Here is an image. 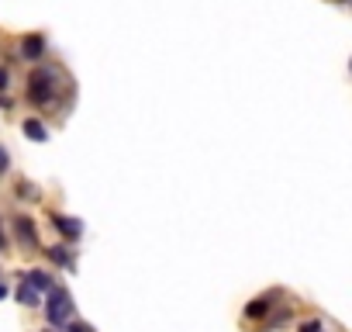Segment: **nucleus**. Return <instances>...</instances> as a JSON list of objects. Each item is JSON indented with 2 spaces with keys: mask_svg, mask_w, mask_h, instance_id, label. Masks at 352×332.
<instances>
[{
  "mask_svg": "<svg viewBox=\"0 0 352 332\" xmlns=\"http://www.w3.org/2000/svg\"><path fill=\"white\" fill-rule=\"evenodd\" d=\"M11 229H14V239H18L21 249H38V229H35V222L28 215L11 218Z\"/></svg>",
  "mask_w": 352,
  "mask_h": 332,
  "instance_id": "nucleus-4",
  "label": "nucleus"
},
{
  "mask_svg": "<svg viewBox=\"0 0 352 332\" xmlns=\"http://www.w3.org/2000/svg\"><path fill=\"white\" fill-rule=\"evenodd\" d=\"M297 332H324V325H321V318H311V322H300Z\"/></svg>",
  "mask_w": 352,
  "mask_h": 332,
  "instance_id": "nucleus-13",
  "label": "nucleus"
},
{
  "mask_svg": "<svg viewBox=\"0 0 352 332\" xmlns=\"http://www.w3.org/2000/svg\"><path fill=\"white\" fill-rule=\"evenodd\" d=\"M283 322H290V308H280V311H276V315L266 322V329H280Z\"/></svg>",
  "mask_w": 352,
  "mask_h": 332,
  "instance_id": "nucleus-12",
  "label": "nucleus"
},
{
  "mask_svg": "<svg viewBox=\"0 0 352 332\" xmlns=\"http://www.w3.org/2000/svg\"><path fill=\"white\" fill-rule=\"evenodd\" d=\"M349 73H352V63H349Z\"/></svg>",
  "mask_w": 352,
  "mask_h": 332,
  "instance_id": "nucleus-17",
  "label": "nucleus"
},
{
  "mask_svg": "<svg viewBox=\"0 0 352 332\" xmlns=\"http://www.w3.org/2000/svg\"><path fill=\"white\" fill-rule=\"evenodd\" d=\"M21 280H28L38 294H49V291L56 287V280H52V273H49V270H28V273H21Z\"/></svg>",
  "mask_w": 352,
  "mask_h": 332,
  "instance_id": "nucleus-7",
  "label": "nucleus"
},
{
  "mask_svg": "<svg viewBox=\"0 0 352 332\" xmlns=\"http://www.w3.org/2000/svg\"><path fill=\"white\" fill-rule=\"evenodd\" d=\"M59 70L52 66V63H42V66H35L32 73H28V87H25V97L35 104V107H49L52 101H56V94H59Z\"/></svg>",
  "mask_w": 352,
  "mask_h": 332,
  "instance_id": "nucleus-1",
  "label": "nucleus"
},
{
  "mask_svg": "<svg viewBox=\"0 0 352 332\" xmlns=\"http://www.w3.org/2000/svg\"><path fill=\"white\" fill-rule=\"evenodd\" d=\"M49 222H52V229H56L66 242H76V239L83 236V222H80V218H73V215H56V211H52V218H49Z\"/></svg>",
  "mask_w": 352,
  "mask_h": 332,
  "instance_id": "nucleus-5",
  "label": "nucleus"
},
{
  "mask_svg": "<svg viewBox=\"0 0 352 332\" xmlns=\"http://www.w3.org/2000/svg\"><path fill=\"white\" fill-rule=\"evenodd\" d=\"M18 56L25 59V63H42L45 56H49V42H45V35H25L21 39V45H18Z\"/></svg>",
  "mask_w": 352,
  "mask_h": 332,
  "instance_id": "nucleus-3",
  "label": "nucleus"
},
{
  "mask_svg": "<svg viewBox=\"0 0 352 332\" xmlns=\"http://www.w3.org/2000/svg\"><path fill=\"white\" fill-rule=\"evenodd\" d=\"M4 298H8V284H4V280H0V301H4Z\"/></svg>",
  "mask_w": 352,
  "mask_h": 332,
  "instance_id": "nucleus-16",
  "label": "nucleus"
},
{
  "mask_svg": "<svg viewBox=\"0 0 352 332\" xmlns=\"http://www.w3.org/2000/svg\"><path fill=\"white\" fill-rule=\"evenodd\" d=\"M273 298H276V294H263V298H252V301L245 304V318H266V315L273 311V304H270Z\"/></svg>",
  "mask_w": 352,
  "mask_h": 332,
  "instance_id": "nucleus-8",
  "label": "nucleus"
},
{
  "mask_svg": "<svg viewBox=\"0 0 352 332\" xmlns=\"http://www.w3.org/2000/svg\"><path fill=\"white\" fill-rule=\"evenodd\" d=\"M21 132H25L32 142H49V128H45V121H38V118H25Z\"/></svg>",
  "mask_w": 352,
  "mask_h": 332,
  "instance_id": "nucleus-9",
  "label": "nucleus"
},
{
  "mask_svg": "<svg viewBox=\"0 0 352 332\" xmlns=\"http://www.w3.org/2000/svg\"><path fill=\"white\" fill-rule=\"evenodd\" d=\"M18 198H21V201H38L42 194H38V187H35V184L21 180V184H18Z\"/></svg>",
  "mask_w": 352,
  "mask_h": 332,
  "instance_id": "nucleus-11",
  "label": "nucleus"
},
{
  "mask_svg": "<svg viewBox=\"0 0 352 332\" xmlns=\"http://www.w3.org/2000/svg\"><path fill=\"white\" fill-rule=\"evenodd\" d=\"M8 170H11V152H8L4 145H0V177H4Z\"/></svg>",
  "mask_w": 352,
  "mask_h": 332,
  "instance_id": "nucleus-14",
  "label": "nucleus"
},
{
  "mask_svg": "<svg viewBox=\"0 0 352 332\" xmlns=\"http://www.w3.org/2000/svg\"><path fill=\"white\" fill-rule=\"evenodd\" d=\"M45 256H49V263H56V267H66V270L76 263V256H73L69 242H52V246L45 249Z\"/></svg>",
  "mask_w": 352,
  "mask_h": 332,
  "instance_id": "nucleus-6",
  "label": "nucleus"
},
{
  "mask_svg": "<svg viewBox=\"0 0 352 332\" xmlns=\"http://www.w3.org/2000/svg\"><path fill=\"white\" fill-rule=\"evenodd\" d=\"M8 87H11V70L0 66V94H8Z\"/></svg>",
  "mask_w": 352,
  "mask_h": 332,
  "instance_id": "nucleus-15",
  "label": "nucleus"
},
{
  "mask_svg": "<svg viewBox=\"0 0 352 332\" xmlns=\"http://www.w3.org/2000/svg\"><path fill=\"white\" fill-rule=\"evenodd\" d=\"M14 298H18V304H25V308H38V291H35L28 280H21V284H18Z\"/></svg>",
  "mask_w": 352,
  "mask_h": 332,
  "instance_id": "nucleus-10",
  "label": "nucleus"
},
{
  "mask_svg": "<svg viewBox=\"0 0 352 332\" xmlns=\"http://www.w3.org/2000/svg\"><path fill=\"white\" fill-rule=\"evenodd\" d=\"M45 318H49L52 329H66V325H69V318H73V298H69L66 287L56 284V287L45 294Z\"/></svg>",
  "mask_w": 352,
  "mask_h": 332,
  "instance_id": "nucleus-2",
  "label": "nucleus"
}]
</instances>
